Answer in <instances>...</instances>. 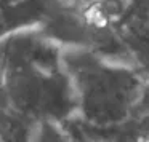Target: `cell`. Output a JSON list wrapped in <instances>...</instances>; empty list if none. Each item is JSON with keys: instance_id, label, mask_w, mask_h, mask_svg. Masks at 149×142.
<instances>
[{"instance_id": "obj_2", "label": "cell", "mask_w": 149, "mask_h": 142, "mask_svg": "<svg viewBox=\"0 0 149 142\" xmlns=\"http://www.w3.org/2000/svg\"><path fill=\"white\" fill-rule=\"evenodd\" d=\"M116 35L133 64L149 75V0H132L116 24Z\"/></svg>"}, {"instance_id": "obj_3", "label": "cell", "mask_w": 149, "mask_h": 142, "mask_svg": "<svg viewBox=\"0 0 149 142\" xmlns=\"http://www.w3.org/2000/svg\"><path fill=\"white\" fill-rule=\"evenodd\" d=\"M13 3H15V0H0V10H3V8L10 7Z\"/></svg>"}, {"instance_id": "obj_1", "label": "cell", "mask_w": 149, "mask_h": 142, "mask_svg": "<svg viewBox=\"0 0 149 142\" xmlns=\"http://www.w3.org/2000/svg\"><path fill=\"white\" fill-rule=\"evenodd\" d=\"M59 58L74 91L77 125L127 139V126L149 113V75L85 46L64 45Z\"/></svg>"}]
</instances>
